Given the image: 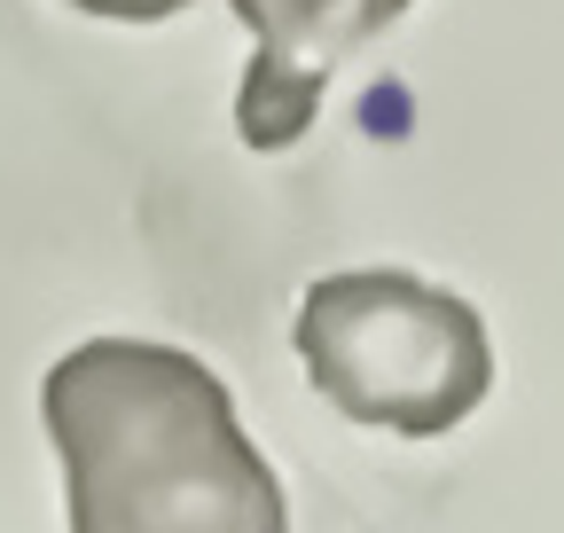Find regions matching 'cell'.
Returning <instances> with one entry per match:
<instances>
[{"instance_id": "1", "label": "cell", "mask_w": 564, "mask_h": 533, "mask_svg": "<svg viewBox=\"0 0 564 533\" xmlns=\"http://www.w3.org/2000/svg\"><path fill=\"white\" fill-rule=\"evenodd\" d=\"M40 416L70 533H291V502L236 424V392L158 338L70 346Z\"/></svg>"}, {"instance_id": "2", "label": "cell", "mask_w": 564, "mask_h": 533, "mask_svg": "<svg viewBox=\"0 0 564 533\" xmlns=\"http://www.w3.org/2000/svg\"><path fill=\"white\" fill-rule=\"evenodd\" d=\"M299 361L337 416L400 439L455 432L494 392V346L470 298L408 266H345L299 298Z\"/></svg>"}, {"instance_id": "3", "label": "cell", "mask_w": 564, "mask_h": 533, "mask_svg": "<svg viewBox=\"0 0 564 533\" xmlns=\"http://www.w3.org/2000/svg\"><path fill=\"white\" fill-rule=\"evenodd\" d=\"M408 17V0H236L251 24V63L236 95V133L251 150H299L322 118V95L345 55H361L384 24Z\"/></svg>"}, {"instance_id": "4", "label": "cell", "mask_w": 564, "mask_h": 533, "mask_svg": "<svg viewBox=\"0 0 564 533\" xmlns=\"http://www.w3.org/2000/svg\"><path fill=\"white\" fill-rule=\"evenodd\" d=\"M70 9H87V17H110V24H165V17L196 9V0H70Z\"/></svg>"}]
</instances>
